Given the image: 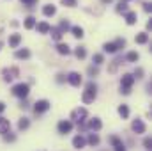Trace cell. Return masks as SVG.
<instances>
[{
  "instance_id": "27",
  "label": "cell",
  "mask_w": 152,
  "mask_h": 151,
  "mask_svg": "<svg viewBox=\"0 0 152 151\" xmlns=\"http://www.w3.org/2000/svg\"><path fill=\"white\" fill-rule=\"evenodd\" d=\"M87 141H88V144H90V146H97V144H99V137H97L96 133H90Z\"/></svg>"
},
{
  "instance_id": "40",
  "label": "cell",
  "mask_w": 152,
  "mask_h": 151,
  "mask_svg": "<svg viewBox=\"0 0 152 151\" xmlns=\"http://www.w3.org/2000/svg\"><path fill=\"white\" fill-rule=\"evenodd\" d=\"M64 76H66V75H62V73H58V75H57V82H58V84H62V82L66 80Z\"/></svg>"
},
{
  "instance_id": "35",
  "label": "cell",
  "mask_w": 152,
  "mask_h": 151,
  "mask_svg": "<svg viewBox=\"0 0 152 151\" xmlns=\"http://www.w3.org/2000/svg\"><path fill=\"white\" fill-rule=\"evenodd\" d=\"M62 4H64V5H67V7H75L76 0H62Z\"/></svg>"
},
{
  "instance_id": "24",
  "label": "cell",
  "mask_w": 152,
  "mask_h": 151,
  "mask_svg": "<svg viewBox=\"0 0 152 151\" xmlns=\"http://www.w3.org/2000/svg\"><path fill=\"white\" fill-rule=\"evenodd\" d=\"M58 30H60L62 34H64L66 30H71V25H69V21H67V20H62V21H60V25H58Z\"/></svg>"
},
{
  "instance_id": "30",
  "label": "cell",
  "mask_w": 152,
  "mask_h": 151,
  "mask_svg": "<svg viewBox=\"0 0 152 151\" xmlns=\"http://www.w3.org/2000/svg\"><path fill=\"white\" fill-rule=\"evenodd\" d=\"M92 61H94V64H96V66H99V64H103V61H104V57H103L101 53H96V55L92 57Z\"/></svg>"
},
{
  "instance_id": "23",
  "label": "cell",
  "mask_w": 152,
  "mask_h": 151,
  "mask_svg": "<svg viewBox=\"0 0 152 151\" xmlns=\"http://www.w3.org/2000/svg\"><path fill=\"white\" fill-rule=\"evenodd\" d=\"M75 55L78 57V59H85V57H87V50H85L83 46H78V48L75 50Z\"/></svg>"
},
{
  "instance_id": "8",
  "label": "cell",
  "mask_w": 152,
  "mask_h": 151,
  "mask_svg": "<svg viewBox=\"0 0 152 151\" xmlns=\"http://www.w3.org/2000/svg\"><path fill=\"white\" fill-rule=\"evenodd\" d=\"M131 128H133L134 133H145V130H147V126H145V123L142 119H134L133 124H131Z\"/></svg>"
},
{
  "instance_id": "4",
  "label": "cell",
  "mask_w": 152,
  "mask_h": 151,
  "mask_svg": "<svg viewBox=\"0 0 152 151\" xmlns=\"http://www.w3.org/2000/svg\"><path fill=\"white\" fill-rule=\"evenodd\" d=\"M71 119H73V121H76L78 124H81V123L87 119V109H83V107H78V109H75V110L71 112Z\"/></svg>"
},
{
  "instance_id": "43",
  "label": "cell",
  "mask_w": 152,
  "mask_h": 151,
  "mask_svg": "<svg viewBox=\"0 0 152 151\" xmlns=\"http://www.w3.org/2000/svg\"><path fill=\"white\" fill-rule=\"evenodd\" d=\"M4 110H5V105H4V103H2V101H0V114L4 112Z\"/></svg>"
},
{
  "instance_id": "9",
  "label": "cell",
  "mask_w": 152,
  "mask_h": 151,
  "mask_svg": "<svg viewBox=\"0 0 152 151\" xmlns=\"http://www.w3.org/2000/svg\"><path fill=\"white\" fill-rule=\"evenodd\" d=\"M57 128H58V132H60V133H64V135H66V133H69V132L73 130V123H71V121H60Z\"/></svg>"
},
{
  "instance_id": "45",
  "label": "cell",
  "mask_w": 152,
  "mask_h": 151,
  "mask_svg": "<svg viewBox=\"0 0 152 151\" xmlns=\"http://www.w3.org/2000/svg\"><path fill=\"white\" fill-rule=\"evenodd\" d=\"M122 2H126V4H127V2H129V0H122Z\"/></svg>"
},
{
  "instance_id": "25",
  "label": "cell",
  "mask_w": 152,
  "mask_h": 151,
  "mask_svg": "<svg viewBox=\"0 0 152 151\" xmlns=\"http://www.w3.org/2000/svg\"><path fill=\"white\" fill-rule=\"evenodd\" d=\"M71 32H73V36H75V38H83V29H81V27H78V25H76V27H71Z\"/></svg>"
},
{
  "instance_id": "28",
  "label": "cell",
  "mask_w": 152,
  "mask_h": 151,
  "mask_svg": "<svg viewBox=\"0 0 152 151\" xmlns=\"http://www.w3.org/2000/svg\"><path fill=\"white\" fill-rule=\"evenodd\" d=\"M126 59H127V61H129V62H136V61H138V59H140V55H138V52H129V53H127V57H126Z\"/></svg>"
},
{
  "instance_id": "22",
  "label": "cell",
  "mask_w": 152,
  "mask_h": 151,
  "mask_svg": "<svg viewBox=\"0 0 152 151\" xmlns=\"http://www.w3.org/2000/svg\"><path fill=\"white\" fill-rule=\"evenodd\" d=\"M118 114H120L122 119H127V117H129V109H127V105H120V107H118Z\"/></svg>"
},
{
  "instance_id": "44",
  "label": "cell",
  "mask_w": 152,
  "mask_h": 151,
  "mask_svg": "<svg viewBox=\"0 0 152 151\" xmlns=\"http://www.w3.org/2000/svg\"><path fill=\"white\" fill-rule=\"evenodd\" d=\"M103 2H104V4H110V2H112V0H103Z\"/></svg>"
},
{
  "instance_id": "3",
  "label": "cell",
  "mask_w": 152,
  "mask_h": 151,
  "mask_svg": "<svg viewBox=\"0 0 152 151\" xmlns=\"http://www.w3.org/2000/svg\"><path fill=\"white\" fill-rule=\"evenodd\" d=\"M28 93H30L28 84H18V85H14V87H12V94H14V96H18V98H27V96H28Z\"/></svg>"
},
{
  "instance_id": "42",
  "label": "cell",
  "mask_w": 152,
  "mask_h": 151,
  "mask_svg": "<svg viewBox=\"0 0 152 151\" xmlns=\"http://www.w3.org/2000/svg\"><path fill=\"white\" fill-rule=\"evenodd\" d=\"M143 9H145V11L149 13V11H151V9H152V5H151V4H149V2H145V4H143Z\"/></svg>"
},
{
  "instance_id": "14",
  "label": "cell",
  "mask_w": 152,
  "mask_h": 151,
  "mask_svg": "<svg viewBox=\"0 0 152 151\" xmlns=\"http://www.w3.org/2000/svg\"><path fill=\"white\" fill-rule=\"evenodd\" d=\"M85 139L81 137V135H76L75 139H73V146H75L76 150H81V148H85Z\"/></svg>"
},
{
  "instance_id": "38",
  "label": "cell",
  "mask_w": 152,
  "mask_h": 151,
  "mask_svg": "<svg viewBox=\"0 0 152 151\" xmlns=\"http://www.w3.org/2000/svg\"><path fill=\"white\" fill-rule=\"evenodd\" d=\"M21 2H23L25 5H28V7H32L34 4H37V0H21Z\"/></svg>"
},
{
  "instance_id": "29",
  "label": "cell",
  "mask_w": 152,
  "mask_h": 151,
  "mask_svg": "<svg viewBox=\"0 0 152 151\" xmlns=\"http://www.w3.org/2000/svg\"><path fill=\"white\" fill-rule=\"evenodd\" d=\"M50 32H51V36H53V39H55V41H60V38H62V32H60L58 29H50Z\"/></svg>"
},
{
  "instance_id": "11",
  "label": "cell",
  "mask_w": 152,
  "mask_h": 151,
  "mask_svg": "<svg viewBox=\"0 0 152 151\" xmlns=\"http://www.w3.org/2000/svg\"><path fill=\"white\" fill-rule=\"evenodd\" d=\"M9 130H11V123H9V119H5V117H0V133H9Z\"/></svg>"
},
{
  "instance_id": "15",
  "label": "cell",
  "mask_w": 152,
  "mask_h": 151,
  "mask_svg": "<svg viewBox=\"0 0 152 151\" xmlns=\"http://www.w3.org/2000/svg\"><path fill=\"white\" fill-rule=\"evenodd\" d=\"M20 43H21V34H12V36L9 38V46H11V48H16Z\"/></svg>"
},
{
  "instance_id": "6",
  "label": "cell",
  "mask_w": 152,
  "mask_h": 151,
  "mask_svg": "<svg viewBox=\"0 0 152 151\" xmlns=\"http://www.w3.org/2000/svg\"><path fill=\"white\" fill-rule=\"evenodd\" d=\"M2 75H4V80H5V82H11V80H14L16 76H20V70H18V68H5V70L2 71Z\"/></svg>"
},
{
  "instance_id": "18",
  "label": "cell",
  "mask_w": 152,
  "mask_h": 151,
  "mask_svg": "<svg viewBox=\"0 0 152 151\" xmlns=\"http://www.w3.org/2000/svg\"><path fill=\"white\" fill-rule=\"evenodd\" d=\"M36 27H37V30L41 32V34H48V32H50V29H51L46 21H41V23H37Z\"/></svg>"
},
{
  "instance_id": "46",
  "label": "cell",
  "mask_w": 152,
  "mask_h": 151,
  "mask_svg": "<svg viewBox=\"0 0 152 151\" xmlns=\"http://www.w3.org/2000/svg\"><path fill=\"white\" fill-rule=\"evenodd\" d=\"M0 48H2V43H0Z\"/></svg>"
},
{
  "instance_id": "37",
  "label": "cell",
  "mask_w": 152,
  "mask_h": 151,
  "mask_svg": "<svg viewBox=\"0 0 152 151\" xmlns=\"http://www.w3.org/2000/svg\"><path fill=\"white\" fill-rule=\"evenodd\" d=\"M143 146H145L147 150H151V148H152V141H151V137H147V139L143 141Z\"/></svg>"
},
{
  "instance_id": "26",
  "label": "cell",
  "mask_w": 152,
  "mask_h": 151,
  "mask_svg": "<svg viewBox=\"0 0 152 151\" xmlns=\"http://www.w3.org/2000/svg\"><path fill=\"white\" fill-rule=\"evenodd\" d=\"M103 50H104V52H108V53H115V52H117V46H115L113 43H104Z\"/></svg>"
},
{
  "instance_id": "39",
  "label": "cell",
  "mask_w": 152,
  "mask_h": 151,
  "mask_svg": "<svg viewBox=\"0 0 152 151\" xmlns=\"http://www.w3.org/2000/svg\"><path fill=\"white\" fill-rule=\"evenodd\" d=\"M115 151H127V150H126V146H124V144L120 142L118 146H115Z\"/></svg>"
},
{
  "instance_id": "7",
  "label": "cell",
  "mask_w": 152,
  "mask_h": 151,
  "mask_svg": "<svg viewBox=\"0 0 152 151\" xmlns=\"http://www.w3.org/2000/svg\"><path fill=\"white\" fill-rule=\"evenodd\" d=\"M66 78H67V82H69L73 87H80V85H81V75H80V73H76V71L69 73Z\"/></svg>"
},
{
  "instance_id": "17",
  "label": "cell",
  "mask_w": 152,
  "mask_h": 151,
  "mask_svg": "<svg viewBox=\"0 0 152 151\" xmlns=\"http://www.w3.org/2000/svg\"><path fill=\"white\" fill-rule=\"evenodd\" d=\"M16 59H28L30 57V50H27V48H23V50H16Z\"/></svg>"
},
{
  "instance_id": "36",
  "label": "cell",
  "mask_w": 152,
  "mask_h": 151,
  "mask_svg": "<svg viewBox=\"0 0 152 151\" xmlns=\"http://www.w3.org/2000/svg\"><path fill=\"white\" fill-rule=\"evenodd\" d=\"M142 75H143V70L142 68H136L134 70V78H142Z\"/></svg>"
},
{
  "instance_id": "32",
  "label": "cell",
  "mask_w": 152,
  "mask_h": 151,
  "mask_svg": "<svg viewBox=\"0 0 152 151\" xmlns=\"http://www.w3.org/2000/svg\"><path fill=\"white\" fill-rule=\"evenodd\" d=\"M115 46H117V50H118V48H124V46H126V39H122V38H118L117 39V41H115L113 43Z\"/></svg>"
},
{
  "instance_id": "41",
  "label": "cell",
  "mask_w": 152,
  "mask_h": 151,
  "mask_svg": "<svg viewBox=\"0 0 152 151\" xmlns=\"http://www.w3.org/2000/svg\"><path fill=\"white\" fill-rule=\"evenodd\" d=\"M4 139H5L7 142H12V141H14V135H7V133H5V135H4Z\"/></svg>"
},
{
  "instance_id": "33",
  "label": "cell",
  "mask_w": 152,
  "mask_h": 151,
  "mask_svg": "<svg viewBox=\"0 0 152 151\" xmlns=\"http://www.w3.org/2000/svg\"><path fill=\"white\" fill-rule=\"evenodd\" d=\"M110 142H112V146H118V144H120V142H122V141H120V139H118V137H117V135H112V137H110Z\"/></svg>"
},
{
  "instance_id": "20",
  "label": "cell",
  "mask_w": 152,
  "mask_h": 151,
  "mask_svg": "<svg viewBox=\"0 0 152 151\" xmlns=\"http://www.w3.org/2000/svg\"><path fill=\"white\" fill-rule=\"evenodd\" d=\"M30 126V121L27 119V117H21L20 121H18V130H27Z\"/></svg>"
},
{
  "instance_id": "5",
  "label": "cell",
  "mask_w": 152,
  "mask_h": 151,
  "mask_svg": "<svg viewBox=\"0 0 152 151\" xmlns=\"http://www.w3.org/2000/svg\"><path fill=\"white\" fill-rule=\"evenodd\" d=\"M50 107H51V103L48 100H39V101L34 103V112L42 114V112H46V110H50Z\"/></svg>"
},
{
  "instance_id": "2",
  "label": "cell",
  "mask_w": 152,
  "mask_h": 151,
  "mask_svg": "<svg viewBox=\"0 0 152 151\" xmlns=\"http://www.w3.org/2000/svg\"><path fill=\"white\" fill-rule=\"evenodd\" d=\"M134 84V76L133 75H124L122 76V80H120V93L122 94H129L131 93V85Z\"/></svg>"
},
{
  "instance_id": "12",
  "label": "cell",
  "mask_w": 152,
  "mask_h": 151,
  "mask_svg": "<svg viewBox=\"0 0 152 151\" xmlns=\"http://www.w3.org/2000/svg\"><path fill=\"white\" fill-rule=\"evenodd\" d=\"M136 20H138V16H136L134 11H127V13H126V23H127V25H134Z\"/></svg>"
},
{
  "instance_id": "10",
  "label": "cell",
  "mask_w": 152,
  "mask_h": 151,
  "mask_svg": "<svg viewBox=\"0 0 152 151\" xmlns=\"http://www.w3.org/2000/svg\"><path fill=\"white\" fill-rule=\"evenodd\" d=\"M101 126H103V123H101V119H99V117H94V119H90V121H88V128H90L92 132L101 130Z\"/></svg>"
},
{
  "instance_id": "21",
  "label": "cell",
  "mask_w": 152,
  "mask_h": 151,
  "mask_svg": "<svg viewBox=\"0 0 152 151\" xmlns=\"http://www.w3.org/2000/svg\"><path fill=\"white\" fill-rule=\"evenodd\" d=\"M147 41H149V34H147V32H140V34L136 36V43H138V44H145Z\"/></svg>"
},
{
  "instance_id": "1",
  "label": "cell",
  "mask_w": 152,
  "mask_h": 151,
  "mask_svg": "<svg viewBox=\"0 0 152 151\" xmlns=\"http://www.w3.org/2000/svg\"><path fill=\"white\" fill-rule=\"evenodd\" d=\"M96 94H97V85H96L94 82H88V84H87V91H85L83 96H81L83 103H92V101L96 100Z\"/></svg>"
},
{
  "instance_id": "13",
  "label": "cell",
  "mask_w": 152,
  "mask_h": 151,
  "mask_svg": "<svg viewBox=\"0 0 152 151\" xmlns=\"http://www.w3.org/2000/svg\"><path fill=\"white\" fill-rule=\"evenodd\" d=\"M57 52H58L60 55H69V53H71V48L67 46V43H58V44H57Z\"/></svg>"
},
{
  "instance_id": "19",
  "label": "cell",
  "mask_w": 152,
  "mask_h": 151,
  "mask_svg": "<svg viewBox=\"0 0 152 151\" xmlns=\"http://www.w3.org/2000/svg\"><path fill=\"white\" fill-rule=\"evenodd\" d=\"M23 25H25V29H34V27L37 25V21H36V18H34V16H28V18L25 20V23H23Z\"/></svg>"
},
{
  "instance_id": "16",
  "label": "cell",
  "mask_w": 152,
  "mask_h": 151,
  "mask_svg": "<svg viewBox=\"0 0 152 151\" xmlns=\"http://www.w3.org/2000/svg\"><path fill=\"white\" fill-rule=\"evenodd\" d=\"M55 13H57V9H55V5H51V4H48V5L42 7V14H44V16H53Z\"/></svg>"
},
{
  "instance_id": "31",
  "label": "cell",
  "mask_w": 152,
  "mask_h": 151,
  "mask_svg": "<svg viewBox=\"0 0 152 151\" xmlns=\"http://www.w3.org/2000/svg\"><path fill=\"white\" fill-rule=\"evenodd\" d=\"M117 11H118V13H127V4L120 0V4L117 5Z\"/></svg>"
},
{
  "instance_id": "34",
  "label": "cell",
  "mask_w": 152,
  "mask_h": 151,
  "mask_svg": "<svg viewBox=\"0 0 152 151\" xmlns=\"http://www.w3.org/2000/svg\"><path fill=\"white\" fill-rule=\"evenodd\" d=\"M97 73H99V70H97L96 66H90V68H88V75L90 76H97Z\"/></svg>"
}]
</instances>
